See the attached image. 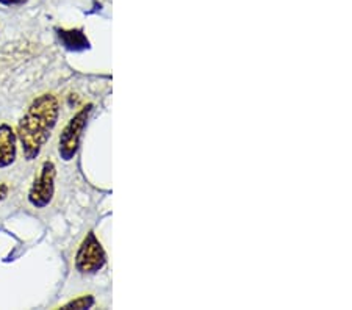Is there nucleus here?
<instances>
[{
    "label": "nucleus",
    "instance_id": "obj_1",
    "mask_svg": "<svg viewBox=\"0 0 352 310\" xmlns=\"http://www.w3.org/2000/svg\"><path fill=\"white\" fill-rule=\"evenodd\" d=\"M60 115L58 99L54 94L44 93L33 100L18 126V137L22 144L25 160L32 162L41 152L43 146L52 135Z\"/></svg>",
    "mask_w": 352,
    "mask_h": 310
},
{
    "label": "nucleus",
    "instance_id": "obj_2",
    "mask_svg": "<svg viewBox=\"0 0 352 310\" xmlns=\"http://www.w3.org/2000/svg\"><path fill=\"white\" fill-rule=\"evenodd\" d=\"M91 111H93V104H88L83 107L82 110H78L76 115H74L69 122L66 124L63 132L60 135L58 141V152L61 159L65 162L72 160L80 148V141L85 127H87Z\"/></svg>",
    "mask_w": 352,
    "mask_h": 310
},
{
    "label": "nucleus",
    "instance_id": "obj_3",
    "mask_svg": "<svg viewBox=\"0 0 352 310\" xmlns=\"http://www.w3.org/2000/svg\"><path fill=\"white\" fill-rule=\"evenodd\" d=\"M107 256L100 241L94 232H88L85 236L76 256V268L82 274H94L104 268Z\"/></svg>",
    "mask_w": 352,
    "mask_h": 310
},
{
    "label": "nucleus",
    "instance_id": "obj_4",
    "mask_svg": "<svg viewBox=\"0 0 352 310\" xmlns=\"http://www.w3.org/2000/svg\"><path fill=\"white\" fill-rule=\"evenodd\" d=\"M55 176L56 169L54 162L45 160L39 174L33 182L30 191H28V202L36 208H44L52 202V197L55 193Z\"/></svg>",
    "mask_w": 352,
    "mask_h": 310
},
{
    "label": "nucleus",
    "instance_id": "obj_5",
    "mask_svg": "<svg viewBox=\"0 0 352 310\" xmlns=\"http://www.w3.org/2000/svg\"><path fill=\"white\" fill-rule=\"evenodd\" d=\"M16 160V133L8 124L0 126V168L13 165Z\"/></svg>",
    "mask_w": 352,
    "mask_h": 310
},
{
    "label": "nucleus",
    "instance_id": "obj_6",
    "mask_svg": "<svg viewBox=\"0 0 352 310\" xmlns=\"http://www.w3.org/2000/svg\"><path fill=\"white\" fill-rule=\"evenodd\" d=\"M56 35H58L61 46L71 52H82V50L89 49V41L82 28H71V30L58 28Z\"/></svg>",
    "mask_w": 352,
    "mask_h": 310
},
{
    "label": "nucleus",
    "instance_id": "obj_7",
    "mask_svg": "<svg viewBox=\"0 0 352 310\" xmlns=\"http://www.w3.org/2000/svg\"><path fill=\"white\" fill-rule=\"evenodd\" d=\"M93 306H94V298L91 295H83L65 304L63 309H89Z\"/></svg>",
    "mask_w": 352,
    "mask_h": 310
},
{
    "label": "nucleus",
    "instance_id": "obj_8",
    "mask_svg": "<svg viewBox=\"0 0 352 310\" xmlns=\"http://www.w3.org/2000/svg\"><path fill=\"white\" fill-rule=\"evenodd\" d=\"M7 195H8V185L0 182V202H2L5 197H7Z\"/></svg>",
    "mask_w": 352,
    "mask_h": 310
},
{
    "label": "nucleus",
    "instance_id": "obj_9",
    "mask_svg": "<svg viewBox=\"0 0 352 310\" xmlns=\"http://www.w3.org/2000/svg\"><path fill=\"white\" fill-rule=\"evenodd\" d=\"M24 2V0H0V3L7 5V7H11V5H19Z\"/></svg>",
    "mask_w": 352,
    "mask_h": 310
}]
</instances>
